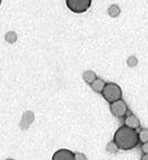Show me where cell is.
I'll use <instances>...</instances> for the list:
<instances>
[{
  "instance_id": "9c48e42d",
  "label": "cell",
  "mask_w": 148,
  "mask_h": 160,
  "mask_svg": "<svg viewBox=\"0 0 148 160\" xmlns=\"http://www.w3.org/2000/svg\"><path fill=\"white\" fill-rule=\"evenodd\" d=\"M96 78H97V75H96L95 72L91 71V70H86V71L83 72V80L88 85H91Z\"/></svg>"
},
{
  "instance_id": "2e32d148",
  "label": "cell",
  "mask_w": 148,
  "mask_h": 160,
  "mask_svg": "<svg viewBox=\"0 0 148 160\" xmlns=\"http://www.w3.org/2000/svg\"><path fill=\"white\" fill-rule=\"evenodd\" d=\"M141 150H142L143 155H144V154H148V143L142 144V146H141Z\"/></svg>"
},
{
  "instance_id": "7c38bea8",
  "label": "cell",
  "mask_w": 148,
  "mask_h": 160,
  "mask_svg": "<svg viewBox=\"0 0 148 160\" xmlns=\"http://www.w3.org/2000/svg\"><path fill=\"white\" fill-rule=\"evenodd\" d=\"M137 135L140 143H148V128H141L140 132H137Z\"/></svg>"
},
{
  "instance_id": "ac0fdd59",
  "label": "cell",
  "mask_w": 148,
  "mask_h": 160,
  "mask_svg": "<svg viewBox=\"0 0 148 160\" xmlns=\"http://www.w3.org/2000/svg\"><path fill=\"white\" fill-rule=\"evenodd\" d=\"M6 160H14L13 158H8V159H6Z\"/></svg>"
},
{
  "instance_id": "9a60e30c",
  "label": "cell",
  "mask_w": 148,
  "mask_h": 160,
  "mask_svg": "<svg viewBox=\"0 0 148 160\" xmlns=\"http://www.w3.org/2000/svg\"><path fill=\"white\" fill-rule=\"evenodd\" d=\"M74 160H88L83 152H74Z\"/></svg>"
},
{
  "instance_id": "277c9868",
  "label": "cell",
  "mask_w": 148,
  "mask_h": 160,
  "mask_svg": "<svg viewBox=\"0 0 148 160\" xmlns=\"http://www.w3.org/2000/svg\"><path fill=\"white\" fill-rule=\"evenodd\" d=\"M110 111L116 118H124L127 114L129 109H127L126 102L123 99H119V100L110 103Z\"/></svg>"
},
{
  "instance_id": "8fae6325",
  "label": "cell",
  "mask_w": 148,
  "mask_h": 160,
  "mask_svg": "<svg viewBox=\"0 0 148 160\" xmlns=\"http://www.w3.org/2000/svg\"><path fill=\"white\" fill-rule=\"evenodd\" d=\"M4 40L9 44H14L17 40V34L13 32V31H9V32L4 34Z\"/></svg>"
},
{
  "instance_id": "ba28073f",
  "label": "cell",
  "mask_w": 148,
  "mask_h": 160,
  "mask_svg": "<svg viewBox=\"0 0 148 160\" xmlns=\"http://www.w3.org/2000/svg\"><path fill=\"white\" fill-rule=\"evenodd\" d=\"M106 84H107V83L105 82V81L102 80V78H97L91 84V89H93V91L95 92V93L101 94L102 91H104V88H105V86H106Z\"/></svg>"
},
{
  "instance_id": "5b68a950",
  "label": "cell",
  "mask_w": 148,
  "mask_h": 160,
  "mask_svg": "<svg viewBox=\"0 0 148 160\" xmlns=\"http://www.w3.org/2000/svg\"><path fill=\"white\" fill-rule=\"evenodd\" d=\"M51 160H74V152L67 148H61L52 155Z\"/></svg>"
},
{
  "instance_id": "e0dca14e",
  "label": "cell",
  "mask_w": 148,
  "mask_h": 160,
  "mask_svg": "<svg viewBox=\"0 0 148 160\" xmlns=\"http://www.w3.org/2000/svg\"><path fill=\"white\" fill-rule=\"evenodd\" d=\"M141 160H148V154H144L142 156V158H141Z\"/></svg>"
},
{
  "instance_id": "4fadbf2b",
  "label": "cell",
  "mask_w": 148,
  "mask_h": 160,
  "mask_svg": "<svg viewBox=\"0 0 148 160\" xmlns=\"http://www.w3.org/2000/svg\"><path fill=\"white\" fill-rule=\"evenodd\" d=\"M119 148L118 146H116V144L114 143L113 141L109 142L108 144H107L106 146V152H108L109 154H116V152H118Z\"/></svg>"
},
{
  "instance_id": "7a4b0ae2",
  "label": "cell",
  "mask_w": 148,
  "mask_h": 160,
  "mask_svg": "<svg viewBox=\"0 0 148 160\" xmlns=\"http://www.w3.org/2000/svg\"><path fill=\"white\" fill-rule=\"evenodd\" d=\"M101 95L105 100L111 103L113 101L119 100V99H122V89L116 83H107Z\"/></svg>"
},
{
  "instance_id": "3957f363",
  "label": "cell",
  "mask_w": 148,
  "mask_h": 160,
  "mask_svg": "<svg viewBox=\"0 0 148 160\" xmlns=\"http://www.w3.org/2000/svg\"><path fill=\"white\" fill-rule=\"evenodd\" d=\"M66 4L74 13H84L91 8V0H66Z\"/></svg>"
},
{
  "instance_id": "30bf717a",
  "label": "cell",
  "mask_w": 148,
  "mask_h": 160,
  "mask_svg": "<svg viewBox=\"0 0 148 160\" xmlns=\"http://www.w3.org/2000/svg\"><path fill=\"white\" fill-rule=\"evenodd\" d=\"M108 14L111 18H118L121 14V8L118 4H111L108 8Z\"/></svg>"
},
{
  "instance_id": "5bb4252c",
  "label": "cell",
  "mask_w": 148,
  "mask_h": 160,
  "mask_svg": "<svg viewBox=\"0 0 148 160\" xmlns=\"http://www.w3.org/2000/svg\"><path fill=\"white\" fill-rule=\"evenodd\" d=\"M126 64H127V67H130V68H135L136 65L138 64L137 58H136L135 56H130L126 59Z\"/></svg>"
},
{
  "instance_id": "d6986e66",
  "label": "cell",
  "mask_w": 148,
  "mask_h": 160,
  "mask_svg": "<svg viewBox=\"0 0 148 160\" xmlns=\"http://www.w3.org/2000/svg\"><path fill=\"white\" fill-rule=\"evenodd\" d=\"M1 1H2V0H0V4H1Z\"/></svg>"
},
{
  "instance_id": "8992f818",
  "label": "cell",
  "mask_w": 148,
  "mask_h": 160,
  "mask_svg": "<svg viewBox=\"0 0 148 160\" xmlns=\"http://www.w3.org/2000/svg\"><path fill=\"white\" fill-rule=\"evenodd\" d=\"M35 120V114L33 111H25L23 114H22V118H21V122H20V128L22 130H27L28 128L31 127L33 122Z\"/></svg>"
},
{
  "instance_id": "52a82bcc",
  "label": "cell",
  "mask_w": 148,
  "mask_h": 160,
  "mask_svg": "<svg viewBox=\"0 0 148 160\" xmlns=\"http://www.w3.org/2000/svg\"><path fill=\"white\" fill-rule=\"evenodd\" d=\"M124 125L132 130H138L141 128V121L135 114L129 113L124 117Z\"/></svg>"
},
{
  "instance_id": "6da1fadb",
  "label": "cell",
  "mask_w": 148,
  "mask_h": 160,
  "mask_svg": "<svg viewBox=\"0 0 148 160\" xmlns=\"http://www.w3.org/2000/svg\"><path fill=\"white\" fill-rule=\"evenodd\" d=\"M113 142L119 150H131L138 145V135L135 130L126 128L125 125L119 128L113 136Z\"/></svg>"
}]
</instances>
